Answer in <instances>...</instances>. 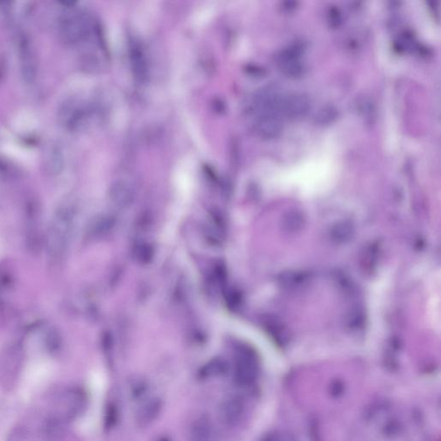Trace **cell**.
<instances>
[{
    "mask_svg": "<svg viewBox=\"0 0 441 441\" xmlns=\"http://www.w3.org/2000/svg\"><path fill=\"white\" fill-rule=\"evenodd\" d=\"M303 47L292 45L277 54L275 63L283 75L292 78L302 77L305 72L303 61Z\"/></svg>",
    "mask_w": 441,
    "mask_h": 441,
    "instance_id": "cell-1",
    "label": "cell"
},
{
    "mask_svg": "<svg viewBox=\"0 0 441 441\" xmlns=\"http://www.w3.org/2000/svg\"><path fill=\"white\" fill-rule=\"evenodd\" d=\"M311 107L310 99L306 94L297 92L283 98L280 114L289 120H299L306 117Z\"/></svg>",
    "mask_w": 441,
    "mask_h": 441,
    "instance_id": "cell-2",
    "label": "cell"
},
{
    "mask_svg": "<svg viewBox=\"0 0 441 441\" xmlns=\"http://www.w3.org/2000/svg\"><path fill=\"white\" fill-rule=\"evenodd\" d=\"M427 314L430 327L439 334L440 331V275L431 281L427 297Z\"/></svg>",
    "mask_w": 441,
    "mask_h": 441,
    "instance_id": "cell-3",
    "label": "cell"
},
{
    "mask_svg": "<svg viewBox=\"0 0 441 441\" xmlns=\"http://www.w3.org/2000/svg\"><path fill=\"white\" fill-rule=\"evenodd\" d=\"M244 402L240 398L235 396H228L219 405V420L227 427L237 425L244 416Z\"/></svg>",
    "mask_w": 441,
    "mask_h": 441,
    "instance_id": "cell-4",
    "label": "cell"
},
{
    "mask_svg": "<svg viewBox=\"0 0 441 441\" xmlns=\"http://www.w3.org/2000/svg\"><path fill=\"white\" fill-rule=\"evenodd\" d=\"M283 118L277 114H266L255 118V129L259 138L272 140L283 131Z\"/></svg>",
    "mask_w": 441,
    "mask_h": 441,
    "instance_id": "cell-5",
    "label": "cell"
},
{
    "mask_svg": "<svg viewBox=\"0 0 441 441\" xmlns=\"http://www.w3.org/2000/svg\"><path fill=\"white\" fill-rule=\"evenodd\" d=\"M64 413L63 420L73 419L80 415L85 403L84 392L78 388L68 389L63 395Z\"/></svg>",
    "mask_w": 441,
    "mask_h": 441,
    "instance_id": "cell-6",
    "label": "cell"
},
{
    "mask_svg": "<svg viewBox=\"0 0 441 441\" xmlns=\"http://www.w3.org/2000/svg\"><path fill=\"white\" fill-rule=\"evenodd\" d=\"M162 402L158 398L147 400L140 406L136 413V422L140 427H145L152 424L158 418L162 410Z\"/></svg>",
    "mask_w": 441,
    "mask_h": 441,
    "instance_id": "cell-7",
    "label": "cell"
},
{
    "mask_svg": "<svg viewBox=\"0 0 441 441\" xmlns=\"http://www.w3.org/2000/svg\"><path fill=\"white\" fill-rule=\"evenodd\" d=\"M214 435L213 422L206 416L198 417L191 427V441H212Z\"/></svg>",
    "mask_w": 441,
    "mask_h": 441,
    "instance_id": "cell-8",
    "label": "cell"
},
{
    "mask_svg": "<svg viewBox=\"0 0 441 441\" xmlns=\"http://www.w3.org/2000/svg\"><path fill=\"white\" fill-rule=\"evenodd\" d=\"M131 60L134 76L138 81H145L148 77V66L142 47L136 41L131 44Z\"/></svg>",
    "mask_w": 441,
    "mask_h": 441,
    "instance_id": "cell-9",
    "label": "cell"
},
{
    "mask_svg": "<svg viewBox=\"0 0 441 441\" xmlns=\"http://www.w3.org/2000/svg\"><path fill=\"white\" fill-rule=\"evenodd\" d=\"M338 118V111L336 108L332 105L323 106L317 111L314 121L319 125H330L333 124Z\"/></svg>",
    "mask_w": 441,
    "mask_h": 441,
    "instance_id": "cell-10",
    "label": "cell"
},
{
    "mask_svg": "<svg viewBox=\"0 0 441 441\" xmlns=\"http://www.w3.org/2000/svg\"><path fill=\"white\" fill-rule=\"evenodd\" d=\"M358 111L365 118H372L374 117L375 106L369 98L361 99L358 102Z\"/></svg>",
    "mask_w": 441,
    "mask_h": 441,
    "instance_id": "cell-11",
    "label": "cell"
},
{
    "mask_svg": "<svg viewBox=\"0 0 441 441\" xmlns=\"http://www.w3.org/2000/svg\"><path fill=\"white\" fill-rule=\"evenodd\" d=\"M328 22H330V25L333 27L340 25L341 22V15L339 10L336 8L330 9V12H328Z\"/></svg>",
    "mask_w": 441,
    "mask_h": 441,
    "instance_id": "cell-12",
    "label": "cell"
}]
</instances>
